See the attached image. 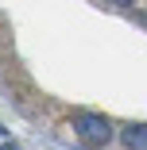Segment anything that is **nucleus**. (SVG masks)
<instances>
[{"mask_svg": "<svg viewBox=\"0 0 147 150\" xmlns=\"http://www.w3.org/2000/svg\"><path fill=\"white\" fill-rule=\"evenodd\" d=\"M0 88L50 139L147 146V0H0Z\"/></svg>", "mask_w": 147, "mask_h": 150, "instance_id": "1", "label": "nucleus"}]
</instances>
